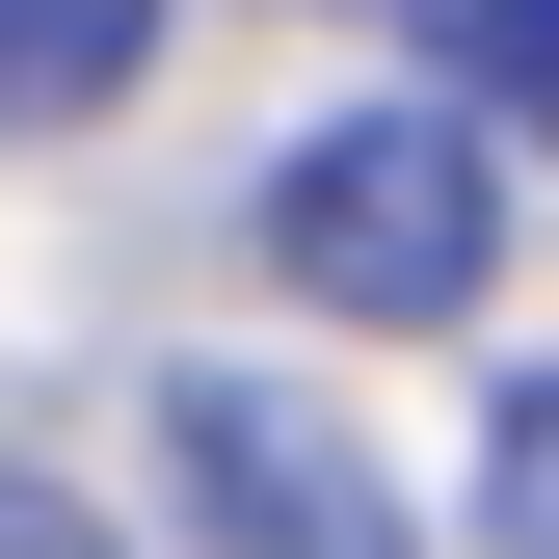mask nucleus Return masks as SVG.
I'll use <instances>...</instances> for the list:
<instances>
[{"label": "nucleus", "mask_w": 559, "mask_h": 559, "mask_svg": "<svg viewBox=\"0 0 559 559\" xmlns=\"http://www.w3.org/2000/svg\"><path fill=\"white\" fill-rule=\"evenodd\" d=\"M266 266H294L320 320H479V266H507V160H479V107H346L266 160Z\"/></svg>", "instance_id": "obj_1"}, {"label": "nucleus", "mask_w": 559, "mask_h": 559, "mask_svg": "<svg viewBox=\"0 0 559 559\" xmlns=\"http://www.w3.org/2000/svg\"><path fill=\"white\" fill-rule=\"evenodd\" d=\"M160 479L214 507V559H427V533H400V479L346 453L294 373H160Z\"/></svg>", "instance_id": "obj_2"}, {"label": "nucleus", "mask_w": 559, "mask_h": 559, "mask_svg": "<svg viewBox=\"0 0 559 559\" xmlns=\"http://www.w3.org/2000/svg\"><path fill=\"white\" fill-rule=\"evenodd\" d=\"M133 53H160V0H0V133H53V107H107Z\"/></svg>", "instance_id": "obj_3"}, {"label": "nucleus", "mask_w": 559, "mask_h": 559, "mask_svg": "<svg viewBox=\"0 0 559 559\" xmlns=\"http://www.w3.org/2000/svg\"><path fill=\"white\" fill-rule=\"evenodd\" d=\"M427 53H453L479 133H559V0H427Z\"/></svg>", "instance_id": "obj_4"}, {"label": "nucleus", "mask_w": 559, "mask_h": 559, "mask_svg": "<svg viewBox=\"0 0 559 559\" xmlns=\"http://www.w3.org/2000/svg\"><path fill=\"white\" fill-rule=\"evenodd\" d=\"M479 559H559V373H507V427H479Z\"/></svg>", "instance_id": "obj_5"}, {"label": "nucleus", "mask_w": 559, "mask_h": 559, "mask_svg": "<svg viewBox=\"0 0 559 559\" xmlns=\"http://www.w3.org/2000/svg\"><path fill=\"white\" fill-rule=\"evenodd\" d=\"M0 559H107V533H81V507H53V479H0Z\"/></svg>", "instance_id": "obj_6"}, {"label": "nucleus", "mask_w": 559, "mask_h": 559, "mask_svg": "<svg viewBox=\"0 0 559 559\" xmlns=\"http://www.w3.org/2000/svg\"><path fill=\"white\" fill-rule=\"evenodd\" d=\"M400 27H427V0H400Z\"/></svg>", "instance_id": "obj_7"}]
</instances>
